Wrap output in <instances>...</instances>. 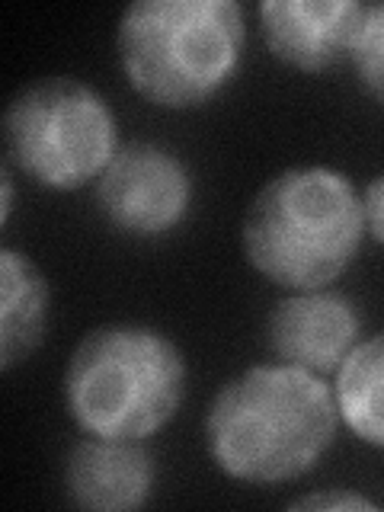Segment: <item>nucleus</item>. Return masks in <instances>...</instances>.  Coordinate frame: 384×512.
Wrapping results in <instances>:
<instances>
[{
	"label": "nucleus",
	"mask_w": 384,
	"mask_h": 512,
	"mask_svg": "<svg viewBox=\"0 0 384 512\" xmlns=\"http://www.w3.org/2000/svg\"><path fill=\"white\" fill-rule=\"evenodd\" d=\"M122 71L144 100L196 109L231 84L247 45L237 0H138L119 20Z\"/></svg>",
	"instance_id": "obj_3"
},
{
	"label": "nucleus",
	"mask_w": 384,
	"mask_h": 512,
	"mask_svg": "<svg viewBox=\"0 0 384 512\" xmlns=\"http://www.w3.org/2000/svg\"><path fill=\"white\" fill-rule=\"evenodd\" d=\"M365 237L362 196L333 167H288L244 218L247 263L288 292H317L352 266Z\"/></svg>",
	"instance_id": "obj_2"
},
{
	"label": "nucleus",
	"mask_w": 384,
	"mask_h": 512,
	"mask_svg": "<svg viewBox=\"0 0 384 512\" xmlns=\"http://www.w3.org/2000/svg\"><path fill=\"white\" fill-rule=\"evenodd\" d=\"M292 509H375V503L352 490H327V493L301 496V500L292 503Z\"/></svg>",
	"instance_id": "obj_13"
},
{
	"label": "nucleus",
	"mask_w": 384,
	"mask_h": 512,
	"mask_svg": "<svg viewBox=\"0 0 384 512\" xmlns=\"http://www.w3.org/2000/svg\"><path fill=\"white\" fill-rule=\"evenodd\" d=\"M362 317L346 295L295 292L269 311L266 340L282 365H295L314 375L336 372L359 346Z\"/></svg>",
	"instance_id": "obj_8"
},
{
	"label": "nucleus",
	"mask_w": 384,
	"mask_h": 512,
	"mask_svg": "<svg viewBox=\"0 0 384 512\" xmlns=\"http://www.w3.org/2000/svg\"><path fill=\"white\" fill-rule=\"evenodd\" d=\"M0 183H4V205H0V221L10 224V212H13V176H10V167H4V173H0Z\"/></svg>",
	"instance_id": "obj_15"
},
{
	"label": "nucleus",
	"mask_w": 384,
	"mask_h": 512,
	"mask_svg": "<svg viewBox=\"0 0 384 512\" xmlns=\"http://www.w3.org/2000/svg\"><path fill=\"white\" fill-rule=\"evenodd\" d=\"M48 282L29 256L0 250V368L13 372L45 340Z\"/></svg>",
	"instance_id": "obj_10"
},
{
	"label": "nucleus",
	"mask_w": 384,
	"mask_h": 512,
	"mask_svg": "<svg viewBox=\"0 0 384 512\" xmlns=\"http://www.w3.org/2000/svg\"><path fill=\"white\" fill-rule=\"evenodd\" d=\"M154 490V458L141 439H80L64 461V493L77 509H141Z\"/></svg>",
	"instance_id": "obj_9"
},
{
	"label": "nucleus",
	"mask_w": 384,
	"mask_h": 512,
	"mask_svg": "<svg viewBox=\"0 0 384 512\" xmlns=\"http://www.w3.org/2000/svg\"><path fill=\"white\" fill-rule=\"evenodd\" d=\"M96 202L119 234L138 240L164 237L189 215L192 173L160 144H122L106 173L96 180Z\"/></svg>",
	"instance_id": "obj_6"
},
{
	"label": "nucleus",
	"mask_w": 384,
	"mask_h": 512,
	"mask_svg": "<svg viewBox=\"0 0 384 512\" xmlns=\"http://www.w3.org/2000/svg\"><path fill=\"white\" fill-rule=\"evenodd\" d=\"M340 429L330 384L295 365H256L215 394L208 455L244 484H285L317 468Z\"/></svg>",
	"instance_id": "obj_1"
},
{
	"label": "nucleus",
	"mask_w": 384,
	"mask_h": 512,
	"mask_svg": "<svg viewBox=\"0 0 384 512\" xmlns=\"http://www.w3.org/2000/svg\"><path fill=\"white\" fill-rule=\"evenodd\" d=\"M362 215H365V231L372 234L378 244H384V173L365 186Z\"/></svg>",
	"instance_id": "obj_14"
},
{
	"label": "nucleus",
	"mask_w": 384,
	"mask_h": 512,
	"mask_svg": "<svg viewBox=\"0 0 384 512\" xmlns=\"http://www.w3.org/2000/svg\"><path fill=\"white\" fill-rule=\"evenodd\" d=\"M10 164L45 189L100 180L119 154L109 103L77 77H42L13 96L4 116Z\"/></svg>",
	"instance_id": "obj_5"
},
{
	"label": "nucleus",
	"mask_w": 384,
	"mask_h": 512,
	"mask_svg": "<svg viewBox=\"0 0 384 512\" xmlns=\"http://www.w3.org/2000/svg\"><path fill=\"white\" fill-rule=\"evenodd\" d=\"M368 4L356 0H266L260 4L263 42L282 64L327 74L352 61Z\"/></svg>",
	"instance_id": "obj_7"
},
{
	"label": "nucleus",
	"mask_w": 384,
	"mask_h": 512,
	"mask_svg": "<svg viewBox=\"0 0 384 512\" xmlns=\"http://www.w3.org/2000/svg\"><path fill=\"white\" fill-rule=\"evenodd\" d=\"M186 397V359L170 336L144 324L90 330L64 368V404L87 436L148 439Z\"/></svg>",
	"instance_id": "obj_4"
},
{
	"label": "nucleus",
	"mask_w": 384,
	"mask_h": 512,
	"mask_svg": "<svg viewBox=\"0 0 384 512\" xmlns=\"http://www.w3.org/2000/svg\"><path fill=\"white\" fill-rule=\"evenodd\" d=\"M333 397L340 420L362 442L384 448V333L359 340L336 368Z\"/></svg>",
	"instance_id": "obj_11"
},
{
	"label": "nucleus",
	"mask_w": 384,
	"mask_h": 512,
	"mask_svg": "<svg viewBox=\"0 0 384 512\" xmlns=\"http://www.w3.org/2000/svg\"><path fill=\"white\" fill-rule=\"evenodd\" d=\"M349 64L356 68L359 84L368 90V96L384 106V4H368L356 52H352Z\"/></svg>",
	"instance_id": "obj_12"
}]
</instances>
